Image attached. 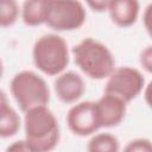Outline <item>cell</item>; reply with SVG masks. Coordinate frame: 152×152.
I'll return each mask as SVG.
<instances>
[{"label":"cell","instance_id":"cell-7","mask_svg":"<svg viewBox=\"0 0 152 152\" xmlns=\"http://www.w3.org/2000/svg\"><path fill=\"white\" fill-rule=\"evenodd\" d=\"M66 125L75 135H94L101 128L97 121L95 101H80L72 104L66 113Z\"/></svg>","mask_w":152,"mask_h":152},{"label":"cell","instance_id":"cell-4","mask_svg":"<svg viewBox=\"0 0 152 152\" xmlns=\"http://www.w3.org/2000/svg\"><path fill=\"white\" fill-rule=\"evenodd\" d=\"M10 90L24 113L34 107L48 106L50 101V89L46 81L32 70L17 72L11 80Z\"/></svg>","mask_w":152,"mask_h":152},{"label":"cell","instance_id":"cell-11","mask_svg":"<svg viewBox=\"0 0 152 152\" xmlns=\"http://www.w3.org/2000/svg\"><path fill=\"white\" fill-rule=\"evenodd\" d=\"M0 104V135L1 138H11L15 135L20 128V116L17 110L8 103L4 90L1 91Z\"/></svg>","mask_w":152,"mask_h":152},{"label":"cell","instance_id":"cell-3","mask_svg":"<svg viewBox=\"0 0 152 152\" xmlns=\"http://www.w3.org/2000/svg\"><path fill=\"white\" fill-rule=\"evenodd\" d=\"M32 58L39 71L48 76H58L65 71L70 61L68 43L57 33L43 34L33 44Z\"/></svg>","mask_w":152,"mask_h":152},{"label":"cell","instance_id":"cell-1","mask_svg":"<svg viewBox=\"0 0 152 152\" xmlns=\"http://www.w3.org/2000/svg\"><path fill=\"white\" fill-rule=\"evenodd\" d=\"M25 141L33 152H51L59 142L58 120L48 106L34 107L24 113Z\"/></svg>","mask_w":152,"mask_h":152},{"label":"cell","instance_id":"cell-10","mask_svg":"<svg viewBox=\"0 0 152 152\" xmlns=\"http://www.w3.org/2000/svg\"><path fill=\"white\" fill-rule=\"evenodd\" d=\"M107 12L116 26L129 27L139 17L140 4L137 0H109Z\"/></svg>","mask_w":152,"mask_h":152},{"label":"cell","instance_id":"cell-2","mask_svg":"<svg viewBox=\"0 0 152 152\" xmlns=\"http://www.w3.org/2000/svg\"><path fill=\"white\" fill-rule=\"evenodd\" d=\"M75 64L91 80H104L115 69V58L102 42L87 37L71 49Z\"/></svg>","mask_w":152,"mask_h":152},{"label":"cell","instance_id":"cell-19","mask_svg":"<svg viewBox=\"0 0 152 152\" xmlns=\"http://www.w3.org/2000/svg\"><path fill=\"white\" fill-rule=\"evenodd\" d=\"M108 4H109V0H95V1H88V2H87V5H88L94 12H99V13L107 12V10H108Z\"/></svg>","mask_w":152,"mask_h":152},{"label":"cell","instance_id":"cell-18","mask_svg":"<svg viewBox=\"0 0 152 152\" xmlns=\"http://www.w3.org/2000/svg\"><path fill=\"white\" fill-rule=\"evenodd\" d=\"M5 152H33V151L28 147L26 141L23 139V140H17L11 145H8Z\"/></svg>","mask_w":152,"mask_h":152},{"label":"cell","instance_id":"cell-13","mask_svg":"<svg viewBox=\"0 0 152 152\" xmlns=\"http://www.w3.org/2000/svg\"><path fill=\"white\" fill-rule=\"evenodd\" d=\"M120 141L119 139L109 133H96L91 135L87 144V152H119Z\"/></svg>","mask_w":152,"mask_h":152},{"label":"cell","instance_id":"cell-8","mask_svg":"<svg viewBox=\"0 0 152 152\" xmlns=\"http://www.w3.org/2000/svg\"><path fill=\"white\" fill-rule=\"evenodd\" d=\"M95 109L100 127L110 128L122 122L127 112V103L115 95L103 93V95L95 101Z\"/></svg>","mask_w":152,"mask_h":152},{"label":"cell","instance_id":"cell-14","mask_svg":"<svg viewBox=\"0 0 152 152\" xmlns=\"http://www.w3.org/2000/svg\"><path fill=\"white\" fill-rule=\"evenodd\" d=\"M20 10L14 0H2L0 4V24L2 27H10L15 24Z\"/></svg>","mask_w":152,"mask_h":152},{"label":"cell","instance_id":"cell-6","mask_svg":"<svg viewBox=\"0 0 152 152\" xmlns=\"http://www.w3.org/2000/svg\"><path fill=\"white\" fill-rule=\"evenodd\" d=\"M145 88V77L140 70L125 65L118 66L107 78L103 93L112 94L126 103L133 101Z\"/></svg>","mask_w":152,"mask_h":152},{"label":"cell","instance_id":"cell-20","mask_svg":"<svg viewBox=\"0 0 152 152\" xmlns=\"http://www.w3.org/2000/svg\"><path fill=\"white\" fill-rule=\"evenodd\" d=\"M144 99L146 104L152 109V81H150L144 88Z\"/></svg>","mask_w":152,"mask_h":152},{"label":"cell","instance_id":"cell-16","mask_svg":"<svg viewBox=\"0 0 152 152\" xmlns=\"http://www.w3.org/2000/svg\"><path fill=\"white\" fill-rule=\"evenodd\" d=\"M139 63H140L141 68H142L145 71L152 74V45L146 46V48L140 52Z\"/></svg>","mask_w":152,"mask_h":152},{"label":"cell","instance_id":"cell-9","mask_svg":"<svg viewBox=\"0 0 152 152\" xmlns=\"http://www.w3.org/2000/svg\"><path fill=\"white\" fill-rule=\"evenodd\" d=\"M56 96L63 103H76L86 91L83 77L76 71L69 70L58 75L53 82Z\"/></svg>","mask_w":152,"mask_h":152},{"label":"cell","instance_id":"cell-15","mask_svg":"<svg viewBox=\"0 0 152 152\" xmlns=\"http://www.w3.org/2000/svg\"><path fill=\"white\" fill-rule=\"evenodd\" d=\"M122 152H152V141L147 138H135L126 144Z\"/></svg>","mask_w":152,"mask_h":152},{"label":"cell","instance_id":"cell-12","mask_svg":"<svg viewBox=\"0 0 152 152\" xmlns=\"http://www.w3.org/2000/svg\"><path fill=\"white\" fill-rule=\"evenodd\" d=\"M21 19L27 26H39L45 24L46 0H26L20 8Z\"/></svg>","mask_w":152,"mask_h":152},{"label":"cell","instance_id":"cell-5","mask_svg":"<svg viewBox=\"0 0 152 152\" xmlns=\"http://www.w3.org/2000/svg\"><path fill=\"white\" fill-rule=\"evenodd\" d=\"M87 19V11L76 0H46L45 24L57 32L78 30Z\"/></svg>","mask_w":152,"mask_h":152},{"label":"cell","instance_id":"cell-17","mask_svg":"<svg viewBox=\"0 0 152 152\" xmlns=\"http://www.w3.org/2000/svg\"><path fill=\"white\" fill-rule=\"evenodd\" d=\"M142 24L146 30V32L148 33V36L152 38V2H150L142 13Z\"/></svg>","mask_w":152,"mask_h":152}]
</instances>
